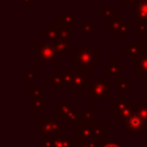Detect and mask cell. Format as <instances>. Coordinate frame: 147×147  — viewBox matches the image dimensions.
Returning <instances> with one entry per match:
<instances>
[{
	"mask_svg": "<svg viewBox=\"0 0 147 147\" xmlns=\"http://www.w3.org/2000/svg\"><path fill=\"white\" fill-rule=\"evenodd\" d=\"M141 3V0H123V4L125 7H137Z\"/></svg>",
	"mask_w": 147,
	"mask_h": 147,
	"instance_id": "cell-6",
	"label": "cell"
},
{
	"mask_svg": "<svg viewBox=\"0 0 147 147\" xmlns=\"http://www.w3.org/2000/svg\"><path fill=\"white\" fill-rule=\"evenodd\" d=\"M94 1H97V0H94Z\"/></svg>",
	"mask_w": 147,
	"mask_h": 147,
	"instance_id": "cell-13",
	"label": "cell"
},
{
	"mask_svg": "<svg viewBox=\"0 0 147 147\" xmlns=\"http://www.w3.org/2000/svg\"><path fill=\"white\" fill-rule=\"evenodd\" d=\"M136 18L137 22L147 23V1H141L136 9Z\"/></svg>",
	"mask_w": 147,
	"mask_h": 147,
	"instance_id": "cell-4",
	"label": "cell"
},
{
	"mask_svg": "<svg viewBox=\"0 0 147 147\" xmlns=\"http://www.w3.org/2000/svg\"><path fill=\"white\" fill-rule=\"evenodd\" d=\"M143 69L145 70V72L147 74V59H145V61H141L140 63H138V70Z\"/></svg>",
	"mask_w": 147,
	"mask_h": 147,
	"instance_id": "cell-8",
	"label": "cell"
},
{
	"mask_svg": "<svg viewBox=\"0 0 147 147\" xmlns=\"http://www.w3.org/2000/svg\"><path fill=\"white\" fill-rule=\"evenodd\" d=\"M59 25L65 28L74 30L76 27V13H59Z\"/></svg>",
	"mask_w": 147,
	"mask_h": 147,
	"instance_id": "cell-1",
	"label": "cell"
},
{
	"mask_svg": "<svg viewBox=\"0 0 147 147\" xmlns=\"http://www.w3.org/2000/svg\"><path fill=\"white\" fill-rule=\"evenodd\" d=\"M36 45H38V52H41V53H39L40 57H43L45 61H52V58L56 57L54 56V49L52 48V45H49V44H40V43H38Z\"/></svg>",
	"mask_w": 147,
	"mask_h": 147,
	"instance_id": "cell-3",
	"label": "cell"
},
{
	"mask_svg": "<svg viewBox=\"0 0 147 147\" xmlns=\"http://www.w3.org/2000/svg\"><path fill=\"white\" fill-rule=\"evenodd\" d=\"M36 3V0H23V5L25 7H34Z\"/></svg>",
	"mask_w": 147,
	"mask_h": 147,
	"instance_id": "cell-9",
	"label": "cell"
},
{
	"mask_svg": "<svg viewBox=\"0 0 147 147\" xmlns=\"http://www.w3.org/2000/svg\"><path fill=\"white\" fill-rule=\"evenodd\" d=\"M141 1H147V0H141Z\"/></svg>",
	"mask_w": 147,
	"mask_h": 147,
	"instance_id": "cell-11",
	"label": "cell"
},
{
	"mask_svg": "<svg viewBox=\"0 0 147 147\" xmlns=\"http://www.w3.org/2000/svg\"><path fill=\"white\" fill-rule=\"evenodd\" d=\"M143 117L140 116V115H132V116L128 119V123H127V127L130 132H136V133H140L142 132L143 129Z\"/></svg>",
	"mask_w": 147,
	"mask_h": 147,
	"instance_id": "cell-2",
	"label": "cell"
},
{
	"mask_svg": "<svg viewBox=\"0 0 147 147\" xmlns=\"http://www.w3.org/2000/svg\"><path fill=\"white\" fill-rule=\"evenodd\" d=\"M36 1H39V0H36Z\"/></svg>",
	"mask_w": 147,
	"mask_h": 147,
	"instance_id": "cell-12",
	"label": "cell"
},
{
	"mask_svg": "<svg viewBox=\"0 0 147 147\" xmlns=\"http://www.w3.org/2000/svg\"><path fill=\"white\" fill-rule=\"evenodd\" d=\"M116 12H114L112 9H109V8L101 7L99 8V17L105 18V20H110V18H116Z\"/></svg>",
	"mask_w": 147,
	"mask_h": 147,
	"instance_id": "cell-5",
	"label": "cell"
},
{
	"mask_svg": "<svg viewBox=\"0 0 147 147\" xmlns=\"http://www.w3.org/2000/svg\"><path fill=\"white\" fill-rule=\"evenodd\" d=\"M83 32H84V34H88V35H93L94 27H93L92 25H89V23H88V25H85V26L83 27Z\"/></svg>",
	"mask_w": 147,
	"mask_h": 147,
	"instance_id": "cell-7",
	"label": "cell"
},
{
	"mask_svg": "<svg viewBox=\"0 0 147 147\" xmlns=\"http://www.w3.org/2000/svg\"><path fill=\"white\" fill-rule=\"evenodd\" d=\"M103 147H120V146L116 145V143H106Z\"/></svg>",
	"mask_w": 147,
	"mask_h": 147,
	"instance_id": "cell-10",
	"label": "cell"
}]
</instances>
